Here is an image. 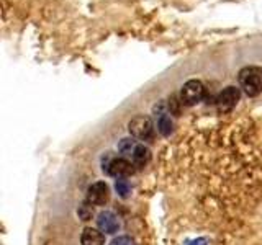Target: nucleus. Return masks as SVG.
I'll list each match as a JSON object with an SVG mask.
<instances>
[{
    "instance_id": "nucleus-9",
    "label": "nucleus",
    "mask_w": 262,
    "mask_h": 245,
    "mask_svg": "<svg viewBox=\"0 0 262 245\" xmlns=\"http://www.w3.org/2000/svg\"><path fill=\"white\" fill-rule=\"evenodd\" d=\"M131 159H133V163L136 167H144L146 163L151 160V151L147 149V147L138 144L133 155H131Z\"/></svg>"
},
{
    "instance_id": "nucleus-2",
    "label": "nucleus",
    "mask_w": 262,
    "mask_h": 245,
    "mask_svg": "<svg viewBox=\"0 0 262 245\" xmlns=\"http://www.w3.org/2000/svg\"><path fill=\"white\" fill-rule=\"evenodd\" d=\"M205 95V87L200 80H188L182 87L180 92V100L185 105H195L199 103Z\"/></svg>"
},
{
    "instance_id": "nucleus-7",
    "label": "nucleus",
    "mask_w": 262,
    "mask_h": 245,
    "mask_svg": "<svg viewBox=\"0 0 262 245\" xmlns=\"http://www.w3.org/2000/svg\"><path fill=\"white\" fill-rule=\"evenodd\" d=\"M97 224H98V229H100L102 232L105 234H115L118 231V217L113 214L112 211H103L98 214L97 217Z\"/></svg>"
},
{
    "instance_id": "nucleus-15",
    "label": "nucleus",
    "mask_w": 262,
    "mask_h": 245,
    "mask_svg": "<svg viewBox=\"0 0 262 245\" xmlns=\"http://www.w3.org/2000/svg\"><path fill=\"white\" fill-rule=\"evenodd\" d=\"M188 245H207V240H205V239H195V240H192Z\"/></svg>"
},
{
    "instance_id": "nucleus-1",
    "label": "nucleus",
    "mask_w": 262,
    "mask_h": 245,
    "mask_svg": "<svg viewBox=\"0 0 262 245\" xmlns=\"http://www.w3.org/2000/svg\"><path fill=\"white\" fill-rule=\"evenodd\" d=\"M239 85L246 95L257 96L262 92V69L251 65L239 72Z\"/></svg>"
},
{
    "instance_id": "nucleus-11",
    "label": "nucleus",
    "mask_w": 262,
    "mask_h": 245,
    "mask_svg": "<svg viewBox=\"0 0 262 245\" xmlns=\"http://www.w3.org/2000/svg\"><path fill=\"white\" fill-rule=\"evenodd\" d=\"M115 188H117V191H118V194L121 196V198H126V196L129 194V185H128L126 180H123V178L117 180Z\"/></svg>"
},
{
    "instance_id": "nucleus-3",
    "label": "nucleus",
    "mask_w": 262,
    "mask_h": 245,
    "mask_svg": "<svg viewBox=\"0 0 262 245\" xmlns=\"http://www.w3.org/2000/svg\"><path fill=\"white\" fill-rule=\"evenodd\" d=\"M110 198V190L108 185L105 182H97L94 185H90L89 191H87V203L92 204V206H102Z\"/></svg>"
},
{
    "instance_id": "nucleus-14",
    "label": "nucleus",
    "mask_w": 262,
    "mask_h": 245,
    "mask_svg": "<svg viewBox=\"0 0 262 245\" xmlns=\"http://www.w3.org/2000/svg\"><path fill=\"white\" fill-rule=\"evenodd\" d=\"M110 245H135V242L129 239L126 235H121V237H117V239H113Z\"/></svg>"
},
{
    "instance_id": "nucleus-8",
    "label": "nucleus",
    "mask_w": 262,
    "mask_h": 245,
    "mask_svg": "<svg viewBox=\"0 0 262 245\" xmlns=\"http://www.w3.org/2000/svg\"><path fill=\"white\" fill-rule=\"evenodd\" d=\"M80 242H82V245H103L105 237L100 229L87 227V229H84V232H82Z\"/></svg>"
},
{
    "instance_id": "nucleus-12",
    "label": "nucleus",
    "mask_w": 262,
    "mask_h": 245,
    "mask_svg": "<svg viewBox=\"0 0 262 245\" xmlns=\"http://www.w3.org/2000/svg\"><path fill=\"white\" fill-rule=\"evenodd\" d=\"M159 131L164 134V136H167L170 134V131H172V121L169 116H162L161 121H159Z\"/></svg>"
},
{
    "instance_id": "nucleus-6",
    "label": "nucleus",
    "mask_w": 262,
    "mask_h": 245,
    "mask_svg": "<svg viewBox=\"0 0 262 245\" xmlns=\"http://www.w3.org/2000/svg\"><path fill=\"white\" fill-rule=\"evenodd\" d=\"M106 174L113 175L117 178H123L133 174V163L126 159H113L108 165H106Z\"/></svg>"
},
{
    "instance_id": "nucleus-13",
    "label": "nucleus",
    "mask_w": 262,
    "mask_h": 245,
    "mask_svg": "<svg viewBox=\"0 0 262 245\" xmlns=\"http://www.w3.org/2000/svg\"><path fill=\"white\" fill-rule=\"evenodd\" d=\"M79 216H80L82 220L92 219V216H94V209H92V206H87V204H84V206H80V208H79Z\"/></svg>"
},
{
    "instance_id": "nucleus-10",
    "label": "nucleus",
    "mask_w": 262,
    "mask_h": 245,
    "mask_svg": "<svg viewBox=\"0 0 262 245\" xmlns=\"http://www.w3.org/2000/svg\"><path fill=\"white\" fill-rule=\"evenodd\" d=\"M136 145L138 144L133 141V139H123V141L120 142V152L128 155V157H131L133 152H135V149H136Z\"/></svg>"
},
{
    "instance_id": "nucleus-4",
    "label": "nucleus",
    "mask_w": 262,
    "mask_h": 245,
    "mask_svg": "<svg viewBox=\"0 0 262 245\" xmlns=\"http://www.w3.org/2000/svg\"><path fill=\"white\" fill-rule=\"evenodd\" d=\"M128 129L131 136H135L138 139H146L152 133V121L147 116H136L129 121Z\"/></svg>"
},
{
    "instance_id": "nucleus-5",
    "label": "nucleus",
    "mask_w": 262,
    "mask_h": 245,
    "mask_svg": "<svg viewBox=\"0 0 262 245\" xmlns=\"http://www.w3.org/2000/svg\"><path fill=\"white\" fill-rule=\"evenodd\" d=\"M239 88L236 87H226L216 98V106L220 111H229L234 108V105L239 100Z\"/></svg>"
}]
</instances>
